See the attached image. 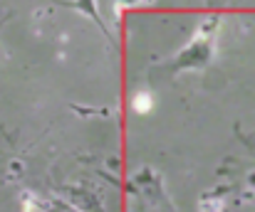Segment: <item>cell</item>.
Masks as SVG:
<instances>
[{
  "mask_svg": "<svg viewBox=\"0 0 255 212\" xmlns=\"http://www.w3.org/2000/svg\"><path fill=\"white\" fill-rule=\"evenodd\" d=\"M40 208L45 212H80V210H75V208H70L67 203H62V200H50V203H42Z\"/></svg>",
  "mask_w": 255,
  "mask_h": 212,
  "instance_id": "1",
  "label": "cell"
}]
</instances>
